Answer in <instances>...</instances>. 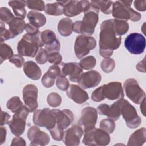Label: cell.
<instances>
[{"instance_id": "obj_1", "label": "cell", "mask_w": 146, "mask_h": 146, "mask_svg": "<svg viewBox=\"0 0 146 146\" xmlns=\"http://www.w3.org/2000/svg\"><path fill=\"white\" fill-rule=\"evenodd\" d=\"M99 34V50L101 56L110 58L115 50L117 49L121 41V37L116 34L113 26V19L103 21L100 26Z\"/></svg>"}, {"instance_id": "obj_2", "label": "cell", "mask_w": 146, "mask_h": 146, "mask_svg": "<svg viewBox=\"0 0 146 146\" xmlns=\"http://www.w3.org/2000/svg\"><path fill=\"white\" fill-rule=\"evenodd\" d=\"M99 12L98 7L90 2L87 11L84 12L83 20L75 21L74 23L73 31L82 35L88 36L92 35L98 22Z\"/></svg>"}, {"instance_id": "obj_3", "label": "cell", "mask_w": 146, "mask_h": 146, "mask_svg": "<svg viewBox=\"0 0 146 146\" xmlns=\"http://www.w3.org/2000/svg\"><path fill=\"white\" fill-rule=\"evenodd\" d=\"M44 46L40 39V32L36 34L26 33L17 44V51L21 56L34 57L39 48Z\"/></svg>"}, {"instance_id": "obj_4", "label": "cell", "mask_w": 146, "mask_h": 146, "mask_svg": "<svg viewBox=\"0 0 146 146\" xmlns=\"http://www.w3.org/2000/svg\"><path fill=\"white\" fill-rule=\"evenodd\" d=\"M132 1H116L112 7V15L116 19L127 21L130 19L133 22L139 21L141 14L131 7Z\"/></svg>"}, {"instance_id": "obj_5", "label": "cell", "mask_w": 146, "mask_h": 146, "mask_svg": "<svg viewBox=\"0 0 146 146\" xmlns=\"http://www.w3.org/2000/svg\"><path fill=\"white\" fill-rule=\"evenodd\" d=\"M121 115L124 119L127 126L134 129L138 127L141 122V118L137 115L136 108L126 99H119Z\"/></svg>"}, {"instance_id": "obj_6", "label": "cell", "mask_w": 146, "mask_h": 146, "mask_svg": "<svg viewBox=\"0 0 146 146\" xmlns=\"http://www.w3.org/2000/svg\"><path fill=\"white\" fill-rule=\"evenodd\" d=\"M33 121L35 125L45 127L50 131L56 125V115L53 110H50L48 108L36 110L34 112Z\"/></svg>"}, {"instance_id": "obj_7", "label": "cell", "mask_w": 146, "mask_h": 146, "mask_svg": "<svg viewBox=\"0 0 146 146\" xmlns=\"http://www.w3.org/2000/svg\"><path fill=\"white\" fill-rule=\"evenodd\" d=\"M83 143L86 145H107L110 143V134L95 127L84 132Z\"/></svg>"}, {"instance_id": "obj_8", "label": "cell", "mask_w": 146, "mask_h": 146, "mask_svg": "<svg viewBox=\"0 0 146 146\" xmlns=\"http://www.w3.org/2000/svg\"><path fill=\"white\" fill-rule=\"evenodd\" d=\"M30 111L28 108L23 106L13 116V119L7 123L11 133L16 136L22 135L25 131L26 127V118Z\"/></svg>"}, {"instance_id": "obj_9", "label": "cell", "mask_w": 146, "mask_h": 146, "mask_svg": "<svg viewBox=\"0 0 146 146\" xmlns=\"http://www.w3.org/2000/svg\"><path fill=\"white\" fill-rule=\"evenodd\" d=\"M96 41L92 36L80 35L76 38L74 44V51L76 58L82 59L89 54L90 50L95 48Z\"/></svg>"}, {"instance_id": "obj_10", "label": "cell", "mask_w": 146, "mask_h": 146, "mask_svg": "<svg viewBox=\"0 0 146 146\" xmlns=\"http://www.w3.org/2000/svg\"><path fill=\"white\" fill-rule=\"evenodd\" d=\"M124 46L131 54H140L144 51L145 48V37L138 33H131L125 38Z\"/></svg>"}, {"instance_id": "obj_11", "label": "cell", "mask_w": 146, "mask_h": 146, "mask_svg": "<svg viewBox=\"0 0 146 146\" xmlns=\"http://www.w3.org/2000/svg\"><path fill=\"white\" fill-rule=\"evenodd\" d=\"M124 88L127 97L135 104H140L145 98V93L133 78L127 79L124 83Z\"/></svg>"}, {"instance_id": "obj_12", "label": "cell", "mask_w": 146, "mask_h": 146, "mask_svg": "<svg viewBox=\"0 0 146 146\" xmlns=\"http://www.w3.org/2000/svg\"><path fill=\"white\" fill-rule=\"evenodd\" d=\"M63 5V14L68 17H72L86 12L90 5L88 1H60Z\"/></svg>"}, {"instance_id": "obj_13", "label": "cell", "mask_w": 146, "mask_h": 146, "mask_svg": "<svg viewBox=\"0 0 146 146\" xmlns=\"http://www.w3.org/2000/svg\"><path fill=\"white\" fill-rule=\"evenodd\" d=\"M98 119V111L94 107H84L78 121L79 125L84 128V132L95 127Z\"/></svg>"}, {"instance_id": "obj_14", "label": "cell", "mask_w": 146, "mask_h": 146, "mask_svg": "<svg viewBox=\"0 0 146 146\" xmlns=\"http://www.w3.org/2000/svg\"><path fill=\"white\" fill-rule=\"evenodd\" d=\"M38 89L36 86L31 84L26 85L22 91L23 99L25 106L30 112H34L38 107Z\"/></svg>"}, {"instance_id": "obj_15", "label": "cell", "mask_w": 146, "mask_h": 146, "mask_svg": "<svg viewBox=\"0 0 146 146\" xmlns=\"http://www.w3.org/2000/svg\"><path fill=\"white\" fill-rule=\"evenodd\" d=\"M102 86L104 99L113 100L124 98L123 88L120 82H111Z\"/></svg>"}, {"instance_id": "obj_16", "label": "cell", "mask_w": 146, "mask_h": 146, "mask_svg": "<svg viewBox=\"0 0 146 146\" xmlns=\"http://www.w3.org/2000/svg\"><path fill=\"white\" fill-rule=\"evenodd\" d=\"M58 65L60 68V76L66 77L68 76L69 79L71 82H78L80 76L83 73V69L79 63L75 62H60Z\"/></svg>"}, {"instance_id": "obj_17", "label": "cell", "mask_w": 146, "mask_h": 146, "mask_svg": "<svg viewBox=\"0 0 146 146\" xmlns=\"http://www.w3.org/2000/svg\"><path fill=\"white\" fill-rule=\"evenodd\" d=\"M84 131L79 125H74L64 132L63 142L67 146L78 145Z\"/></svg>"}, {"instance_id": "obj_18", "label": "cell", "mask_w": 146, "mask_h": 146, "mask_svg": "<svg viewBox=\"0 0 146 146\" xmlns=\"http://www.w3.org/2000/svg\"><path fill=\"white\" fill-rule=\"evenodd\" d=\"M102 76L100 73L95 70H91L83 72L80 76L78 83L83 89L93 88L100 82Z\"/></svg>"}, {"instance_id": "obj_19", "label": "cell", "mask_w": 146, "mask_h": 146, "mask_svg": "<svg viewBox=\"0 0 146 146\" xmlns=\"http://www.w3.org/2000/svg\"><path fill=\"white\" fill-rule=\"evenodd\" d=\"M27 136L30 141V145H46L50 141L49 135L37 126H31L28 129Z\"/></svg>"}, {"instance_id": "obj_20", "label": "cell", "mask_w": 146, "mask_h": 146, "mask_svg": "<svg viewBox=\"0 0 146 146\" xmlns=\"http://www.w3.org/2000/svg\"><path fill=\"white\" fill-rule=\"evenodd\" d=\"M56 115V123L55 128L64 131L67 128L74 120V114L71 111L68 109L60 110L59 109H52Z\"/></svg>"}, {"instance_id": "obj_21", "label": "cell", "mask_w": 146, "mask_h": 146, "mask_svg": "<svg viewBox=\"0 0 146 146\" xmlns=\"http://www.w3.org/2000/svg\"><path fill=\"white\" fill-rule=\"evenodd\" d=\"M97 110L100 115H105L115 121H117L121 115L119 100L114 102L111 106L106 103L100 104L98 106Z\"/></svg>"}, {"instance_id": "obj_22", "label": "cell", "mask_w": 146, "mask_h": 146, "mask_svg": "<svg viewBox=\"0 0 146 146\" xmlns=\"http://www.w3.org/2000/svg\"><path fill=\"white\" fill-rule=\"evenodd\" d=\"M66 94L69 98L78 104H82L89 99L86 91L80 86L74 84L70 85L66 90Z\"/></svg>"}, {"instance_id": "obj_23", "label": "cell", "mask_w": 146, "mask_h": 146, "mask_svg": "<svg viewBox=\"0 0 146 146\" xmlns=\"http://www.w3.org/2000/svg\"><path fill=\"white\" fill-rule=\"evenodd\" d=\"M61 75V71L59 66L53 64L51 66L47 71L43 75L41 79V82L46 88H50L55 83L56 78Z\"/></svg>"}, {"instance_id": "obj_24", "label": "cell", "mask_w": 146, "mask_h": 146, "mask_svg": "<svg viewBox=\"0 0 146 146\" xmlns=\"http://www.w3.org/2000/svg\"><path fill=\"white\" fill-rule=\"evenodd\" d=\"M23 71L30 79L38 80L42 75V71L38 65L33 61H27L24 63Z\"/></svg>"}, {"instance_id": "obj_25", "label": "cell", "mask_w": 146, "mask_h": 146, "mask_svg": "<svg viewBox=\"0 0 146 146\" xmlns=\"http://www.w3.org/2000/svg\"><path fill=\"white\" fill-rule=\"evenodd\" d=\"M8 29L11 33L13 38L21 34L25 30L26 22L24 19L18 17H14L8 23Z\"/></svg>"}, {"instance_id": "obj_26", "label": "cell", "mask_w": 146, "mask_h": 146, "mask_svg": "<svg viewBox=\"0 0 146 146\" xmlns=\"http://www.w3.org/2000/svg\"><path fill=\"white\" fill-rule=\"evenodd\" d=\"M146 141V129L142 127L132 133L128 141L127 145L129 146H140Z\"/></svg>"}, {"instance_id": "obj_27", "label": "cell", "mask_w": 146, "mask_h": 146, "mask_svg": "<svg viewBox=\"0 0 146 146\" xmlns=\"http://www.w3.org/2000/svg\"><path fill=\"white\" fill-rule=\"evenodd\" d=\"M29 23L36 27L44 26L46 23V18L44 14L37 11H30L27 15Z\"/></svg>"}, {"instance_id": "obj_28", "label": "cell", "mask_w": 146, "mask_h": 146, "mask_svg": "<svg viewBox=\"0 0 146 146\" xmlns=\"http://www.w3.org/2000/svg\"><path fill=\"white\" fill-rule=\"evenodd\" d=\"M74 23L69 18L61 19L58 24V30L59 34L64 37L68 36L73 31Z\"/></svg>"}, {"instance_id": "obj_29", "label": "cell", "mask_w": 146, "mask_h": 146, "mask_svg": "<svg viewBox=\"0 0 146 146\" xmlns=\"http://www.w3.org/2000/svg\"><path fill=\"white\" fill-rule=\"evenodd\" d=\"M9 5L13 9L14 14L17 17L24 19L26 15L25 6H26V1H11L8 2Z\"/></svg>"}, {"instance_id": "obj_30", "label": "cell", "mask_w": 146, "mask_h": 146, "mask_svg": "<svg viewBox=\"0 0 146 146\" xmlns=\"http://www.w3.org/2000/svg\"><path fill=\"white\" fill-rule=\"evenodd\" d=\"M44 12L50 15H61L63 14V5L60 1H56L52 3H47L45 6Z\"/></svg>"}, {"instance_id": "obj_31", "label": "cell", "mask_w": 146, "mask_h": 146, "mask_svg": "<svg viewBox=\"0 0 146 146\" xmlns=\"http://www.w3.org/2000/svg\"><path fill=\"white\" fill-rule=\"evenodd\" d=\"M113 26L117 36H121L125 34L129 30L128 23L123 20L113 19Z\"/></svg>"}, {"instance_id": "obj_32", "label": "cell", "mask_w": 146, "mask_h": 146, "mask_svg": "<svg viewBox=\"0 0 146 146\" xmlns=\"http://www.w3.org/2000/svg\"><path fill=\"white\" fill-rule=\"evenodd\" d=\"M40 39L43 45L48 46L57 40L55 33L51 30H45L40 33Z\"/></svg>"}, {"instance_id": "obj_33", "label": "cell", "mask_w": 146, "mask_h": 146, "mask_svg": "<svg viewBox=\"0 0 146 146\" xmlns=\"http://www.w3.org/2000/svg\"><path fill=\"white\" fill-rule=\"evenodd\" d=\"M23 106V103L18 96H15L8 100L6 103V107L12 112L16 113Z\"/></svg>"}, {"instance_id": "obj_34", "label": "cell", "mask_w": 146, "mask_h": 146, "mask_svg": "<svg viewBox=\"0 0 146 146\" xmlns=\"http://www.w3.org/2000/svg\"><path fill=\"white\" fill-rule=\"evenodd\" d=\"M92 3L95 5L100 11L105 14H110L112 11V7L113 3L111 1H91Z\"/></svg>"}, {"instance_id": "obj_35", "label": "cell", "mask_w": 146, "mask_h": 146, "mask_svg": "<svg viewBox=\"0 0 146 146\" xmlns=\"http://www.w3.org/2000/svg\"><path fill=\"white\" fill-rule=\"evenodd\" d=\"M13 56V51L10 46L6 43H1L0 45V59L1 64L3 61L10 59Z\"/></svg>"}, {"instance_id": "obj_36", "label": "cell", "mask_w": 146, "mask_h": 146, "mask_svg": "<svg viewBox=\"0 0 146 146\" xmlns=\"http://www.w3.org/2000/svg\"><path fill=\"white\" fill-rule=\"evenodd\" d=\"M115 121L110 118L102 120L99 124V128L109 134L112 133L115 129Z\"/></svg>"}, {"instance_id": "obj_37", "label": "cell", "mask_w": 146, "mask_h": 146, "mask_svg": "<svg viewBox=\"0 0 146 146\" xmlns=\"http://www.w3.org/2000/svg\"><path fill=\"white\" fill-rule=\"evenodd\" d=\"M80 66L84 70H91L94 68L96 64V60L95 57L90 55L83 58L79 63Z\"/></svg>"}, {"instance_id": "obj_38", "label": "cell", "mask_w": 146, "mask_h": 146, "mask_svg": "<svg viewBox=\"0 0 146 146\" xmlns=\"http://www.w3.org/2000/svg\"><path fill=\"white\" fill-rule=\"evenodd\" d=\"M100 67L102 70L106 73H110L113 71L115 67V62L111 58H104L101 63Z\"/></svg>"}, {"instance_id": "obj_39", "label": "cell", "mask_w": 146, "mask_h": 146, "mask_svg": "<svg viewBox=\"0 0 146 146\" xmlns=\"http://www.w3.org/2000/svg\"><path fill=\"white\" fill-rule=\"evenodd\" d=\"M47 102L51 107H56L60 105L62 103V98L58 93L51 92L48 95Z\"/></svg>"}, {"instance_id": "obj_40", "label": "cell", "mask_w": 146, "mask_h": 146, "mask_svg": "<svg viewBox=\"0 0 146 146\" xmlns=\"http://www.w3.org/2000/svg\"><path fill=\"white\" fill-rule=\"evenodd\" d=\"M26 6L33 11H43L45 9V4L44 1L39 0L26 1Z\"/></svg>"}, {"instance_id": "obj_41", "label": "cell", "mask_w": 146, "mask_h": 146, "mask_svg": "<svg viewBox=\"0 0 146 146\" xmlns=\"http://www.w3.org/2000/svg\"><path fill=\"white\" fill-rule=\"evenodd\" d=\"M14 17L11 11L6 7L0 8V19L1 22L3 23H8Z\"/></svg>"}, {"instance_id": "obj_42", "label": "cell", "mask_w": 146, "mask_h": 146, "mask_svg": "<svg viewBox=\"0 0 146 146\" xmlns=\"http://www.w3.org/2000/svg\"><path fill=\"white\" fill-rule=\"evenodd\" d=\"M48 53L45 48H40L35 56V60L40 64H43L48 61Z\"/></svg>"}, {"instance_id": "obj_43", "label": "cell", "mask_w": 146, "mask_h": 146, "mask_svg": "<svg viewBox=\"0 0 146 146\" xmlns=\"http://www.w3.org/2000/svg\"><path fill=\"white\" fill-rule=\"evenodd\" d=\"M56 85L57 88L62 91H66L70 86L68 79L63 76H60L56 78Z\"/></svg>"}, {"instance_id": "obj_44", "label": "cell", "mask_w": 146, "mask_h": 146, "mask_svg": "<svg viewBox=\"0 0 146 146\" xmlns=\"http://www.w3.org/2000/svg\"><path fill=\"white\" fill-rule=\"evenodd\" d=\"M0 34H1V43L3 41L13 38L11 33L5 26V24L0 22Z\"/></svg>"}, {"instance_id": "obj_45", "label": "cell", "mask_w": 146, "mask_h": 146, "mask_svg": "<svg viewBox=\"0 0 146 146\" xmlns=\"http://www.w3.org/2000/svg\"><path fill=\"white\" fill-rule=\"evenodd\" d=\"M62 56L59 52L49 53L48 55V62L54 64H58L62 62Z\"/></svg>"}, {"instance_id": "obj_46", "label": "cell", "mask_w": 146, "mask_h": 146, "mask_svg": "<svg viewBox=\"0 0 146 146\" xmlns=\"http://www.w3.org/2000/svg\"><path fill=\"white\" fill-rule=\"evenodd\" d=\"M9 62L15 65L18 68H21L24 65L25 59L19 54H14L9 59Z\"/></svg>"}, {"instance_id": "obj_47", "label": "cell", "mask_w": 146, "mask_h": 146, "mask_svg": "<svg viewBox=\"0 0 146 146\" xmlns=\"http://www.w3.org/2000/svg\"><path fill=\"white\" fill-rule=\"evenodd\" d=\"M91 99L95 102H99L104 99L103 96V90L102 86L95 89L92 92L91 94Z\"/></svg>"}, {"instance_id": "obj_48", "label": "cell", "mask_w": 146, "mask_h": 146, "mask_svg": "<svg viewBox=\"0 0 146 146\" xmlns=\"http://www.w3.org/2000/svg\"><path fill=\"white\" fill-rule=\"evenodd\" d=\"M60 44L58 39L52 44L48 46H45V49L48 54L51 52H59L60 50Z\"/></svg>"}, {"instance_id": "obj_49", "label": "cell", "mask_w": 146, "mask_h": 146, "mask_svg": "<svg viewBox=\"0 0 146 146\" xmlns=\"http://www.w3.org/2000/svg\"><path fill=\"white\" fill-rule=\"evenodd\" d=\"M134 6L137 10L144 11L146 10V1L137 0L134 1Z\"/></svg>"}, {"instance_id": "obj_50", "label": "cell", "mask_w": 146, "mask_h": 146, "mask_svg": "<svg viewBox=\"0 0 146 146\" xmlns=\"http://www.w3.org/2000/svg\"><path fill=\"white\" fill-rule=\"evenodd\" d=\"M26 145L25 140L19 136H17L15 138H14L11 141V143L10 144L11 146L14 145H21V146H25Z\"/></svg>"}, {"instance_id": "obj_51", "label": "cell", "mask_w": 146, "mask_h": 146, "mask_svg": "<svg viewBox=\"0 0 146 146\" xmlns=\"http://www.w3.org/2000/svg\"><path fill=\"white\" fill-rule=\"evenodd\" d=\"M25 30L27 33H30V34H36L40 32L38 27H35L34 26L32 25L30 23H26V27H25Z\"/></svg>"}, {"instance_id": "obj_52", "label": "cell", "mask_w": 146, "mask_h": 146, "mask_svg": "<svg viewBox=\"0 0 146 146\" xmlns=\"http://www.w3.org/2000/svg\"><path fill=\"white\" fill-rule=\"evenodd\" d=\"M10 118V115L7 112L2 110L1 113V126H3V125L7 124L9 122Z\"/></svg>"}, {"instance_id": "obj_53", "label": "cell", "mask_w": 146, "mask_h": 146, "mask_svg": "<svg viewBox=\"0 0 146 146\" xmlns=\"http://www.w3.org/2000/svg\"><path fill=\"white\" fill-rule=\"evenodd\" d=\"M6 128L1 126L0 128V145H2L6 140Z\"/></svg>"}, {"instance_id": "obj_54", "label": "cell", "mask_w": 146, "mask_h": 146, "mask_svg": "<svg viewBox=\"0 0 146 146\" xmlns=\"http://www.w3.org/2000/svg\"><path fill=\"white\" fill-rule=\"evenodd\" d=\"M145 59L144 58V59L139 62L136 66V70H137L140 72H145Z\"/></svg>"}, {"instance_id": "obj_55", "label": "cell", "mask_w": 146, "mask_h": 146, "mask_svg": "<svg viewBox=\"0 0 146 146\" xmlns=\"http://www.w3.org/2000/svg\"><path fill=\"white\" fill-rule=\"evenodd\" d=\"M140 111L142 113L143 116H145V98H144L143 101L140 103Z\"/></svg>"}, {"instance_id": "obj_56", "label": "cell", "mask_w": 146, "mask_h": 146, "mask_svg": "<svg viewBox=\"0 0 146 146\" xmlns=\"http://www.w3.org/2000/svg\"><path fill=\"white\" fill-rule=\"evenodd\" d=\"M145 22H144V23H143V25L142 26V27H141V30H142V31H143V33L144 34H145V30H144V29H145Z\"/></svg>"}]
</instances>
